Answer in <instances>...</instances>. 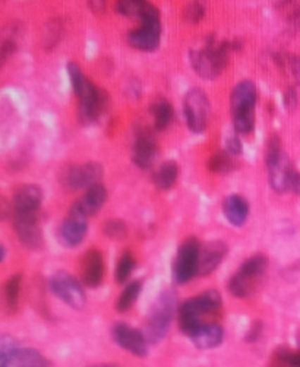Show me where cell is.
<instances>
[{"label":"cell","mask_w":300,"mask_h":367,"mask_svg":"<svg viewBox=\"0 0 300 367\" xmlns=\"http://www.w3.org/2000/svg\"><path fill=\"white\" fill-rule=\"evenodd\" d=\"M115 341L122 347L123 350L132 353L138 357L146 356V338L145 334L139 332L135 328L126 323H118L113 328Z\"/></svg>","instance_id":"obj_13"},{"label":"cell","mask_w":300,"mask_h":367,"mask_svg":"<svg viewBox=\"0 0 300 367\" xmlns=\"http://www.w3.org/2000/svg\"><path fill=\"white\" fill-rule=\"evenodd\" d=\"M116 12L122 16L138 19L139 23H148L160 19L158 9L148 0H118Z\"/></svg>","instance_id":"obj_14"},{"label":"cell","mask_w":300,"mask_h":367,"mask_svg":"<svg viewBox=\"0 0 300 367\" xmlns=\"http://www.w3.org/2000/svg\"><path fill=\"white\" fill-rule=\"evenodd\" d=\"M20 288H21V275L12 277L6 287H5V296L6 301L11 307H15L18 303V297H20Z\"/></svg>","instance_id":"obj_31"},{"label":"cell","mask_w":300,"mask_h":367,"mask_svg":"<svg viewBox=\"0 0 300 367\" xmlns=\"http://www.w3.org/2000/svg\"><path fill=\"white\" fill-rule=\"evenodd\" d=\"M267 266H268V261L265 256L255 255L240 266L237 275L242 277L243 280L249 281L251 284H255V280H258L259 277H262V274L265 273Z\"/></svg>","instance_id":"obj_23"},{"label":"cell","mask_w":300,"mask_h":367,"mask_svg":"<svg viewBox=\"0 0 300 367\" xmlns=\"http://www.w3.org/2000/svg\"><path fill=\"white\" fill-rule=\"evenodd\" d=\"M103 168L97 163H88L84 166H73L63 176V185L69 190H78L84 187H89L96 183H100Z\"/></svg>","instance_id":"obj_11"},{"label":"cell","mask_w":300,"mask_h":367,"mask_svg":"<svg viewBox=\"0 0 300 367\" xmlns=\"http://www.w3.org/2000/svg\"><path fill=\"white\" fill-rule=\"evenodd\" d=\"M106 199H107L106 187L101 183H96V185H92L87 189V193L84 195V198L81 201H78L77 204L89 217V216L97 214L100 208L103 206V204L106 202Z\"/></svg>","instance_id":"obj_21"},{"label":"cell","mask_w":300,"mask_h":367,"mask_svg":"<svg viewBox=\"0 0 300 367\" xmlns=\"http://www.w3.org/2000/svg\"><path fill=\"white\" fill-rule=\"evenodd\" d=\"M135 259L130 256L129 254H125L120 259H119V263H118V268H116V280L119 282H125L127 281V278L130 277V274L134 273L135 269Z\"/></svg>","instance_id":"obj_29"},{"label":"cell","mask_w":300,"mask_h":367,"mask_svg":"<svg viewBox=\"0 0 300 367\" xmlns=\"http://www.w3.org/2000/svg\"><path fill=\"white\" fill-rule=\"evenodd\" d=\"M226 149L227 152L230 154V156H239V154L242 152V142L237 137H232L227 139V144H226Z\"/></svg>","instance_id":"obj_34"},{"label":"cell","mask_w":300,"mask_h":367,"mask_svg":"<svg viewBox=\"0 0 300 367\" xmlns=\"http://www.w3.org/2000/svg\"><path fill=\"white\" fill-rule=\"evenodd\" d=\"M199 252L201 249L196 239H187L180 246L173 265V277L177 282H187L198 274Z\"/></svg>","instance_id":"obj_7"},{"label":"cell","mask_w":300,"mask_h":367,"mask_svg":"<svg viewBox=\"0 0 300 367\" xmlns=\"http://www.w3.org/2000/svg\"><path fill=\"white\" fill-rule=\"evenodd\" d=\"M139 293H141V282H138V281L130 282V284L123 290V293H122L120 297H119V301H118V309H119V311H120V312L129 311V309L132 307L134 303L137 301Z\"/></svg>","instance_id":"obj_27"},{"label":"cell","mask_w":300,"mask_h":367,"mask_svg":"<svg viewBox=\"0 0 300 367\" xmlns=\"http://www.w3.org/2000/svg\"><path fill=\"white\" fill-rule=\"evenodd\" d=\"M265 161L273 189L277 192H285L290 189V182L294 175V170L292 168L289 157L283 152L281 142L277 137H273L267 145Z\"/></svg>","instance_id":"obj_4"},{"label":"cell","mask_w":300,"mask_h":367,"mask_svg":"<svg viewBox=\"0 0 300 367\" xmlns=\"http://www.w3.org/2000/svg\"><path fill=\"white\" fill-rule=\"evenodd\" d=\"M233 43L215 42L214 38L205 42L201 47L191 51V65L204 80H215L229 65Z\"/></svg>","instance_id":"obj_2"},{"label":"cell","mask_w":300,"mask_h":367,"mask_svg":"<svg viewBox=\"0 0 300 367\" xmlns=\"http://www.w3.org/2000/svg\"><path fill=\"white\" fill-rule=\"evenodd\" d=\"M177 176H179L177 164L173 161H167L156 173L154 183L157 185L158 189H163V190L170 189L176 183Z\"/></svg>","instance_id":"obj_26"},{"label":"cell","mask_w":300,"mask_h":367,"mask_svg":"<svg viewBox=\"0 0 300 367\" xmlns=\"http://www.w3.org/2000/svg\"><path fill=\"white\" fill-rule=\"evenodd\" d=\"M157 154V144L149 130L142 129L135 139L134 145V163L139 168H148L153 164Z\"/></svg>","instance_id":"obj_16"},{"label":"cell","mask_w":300,"mask_h":367,"mask_svg":"<svg viewBox=\"0 0 300 367\" xmlns=\"http://www.w3.org/2000/svg\"><path fill=\"white\" fill-rule=\"evenodd\" d=\"M176 309V297L172 293H164L160 296L154 307L149 313L146 328H145V338L148 342H158L164 338L168 326L173 319V313Z\"/></svg>","instance_id":"obj_5"},{"label":"cell","mask_w":300,"mask_h":367,"mask_svg":"<svg viewBox=\"0 0 300 367\" xmlns=\"http://www.w3.org/2000/svg\"><path fill=\"white\" fill-rule=\"evenodd\" d=\"M104 233L111 237V239H116V240H120V239H125L126 235H127V228L125 225V223H122L120 220H111L106 224L104 227Z\"/></svg>","instance_id":"obj_32"},{"label":"cell","mask_w":300,"mask_h":367,"mask_svg":"<svg viewBox=\"0 0 300 367\" xmlns=\"http://www.w3.org/2000/svg\"><path fill=\"white\" fill-rule=\"evenodd\" d=\"M51 292L73 309H82L85 306V293L81 284L66 273L54 274L50 280Z\"/></svg>","instance_id":"obj_9"},{"label":"cell","mask_w":300,"mask_h":367,"mask_svg":"<svg viewBox=\"0 0 300 367\" xmlns=\"http://www.w3.org/2000/svg\"><path fill=\"white\" fill-rule=\"evenodd\" d=\"M104 275V261L99 250H89L82 263V280L88 287H99Z\"/></svg>","instance_id":"obj_18"},{"label":"cell","mask_w":300,"mask_h":367,"mask_svg":"<svg viewBox=\"0 0 300 367\" xmlns=\"http://www.w3.org/2000/svg\"><path fill=\"white\" fill-rule=\"evenodd\" d=\"M299 193H300V190H299Z\"/></svg>","instance_id":"obj_38"},{"label":"cell","mask_w":300,"mask_h":367,"mask_svg":"<svg viewBox=\"0 0 300 367\" xmlns=\"http://www.w3.org/2000/svg\"><path fill=\"white\" fill-rule=\"evenodd\" d=\"M151 114L154 118V126L157 130H164L173 120V107L167 100H156L151 104Z\"/></svg>","instance_id":"obj_24"},{"label":"cell","mask_w":300,"mask_h":367,"mask_svg":"<svg viewBox=\"0 0 300 367\" xmlns=\"http://www.w3.org/2000/svg\"><path fill=\"white\" fill-rule=\"evenodd\" d=\"M72 88L80 99V119L84 125L96 123L108 107L106 91L94 85L77 63L68 65Z\"/></svg>","instance_id":"obj_1"},{"label":"cell","mask_w":300,"mask_h":367,"mask_svg":"<svg viewBox=\"0 0 300 367\" xmlns=\"http://www.w3.org/2000/svg\"><path fill=\"white\" fill-rule=\"evenodd\" d=\"M43 199L42 189L35 185H25L15 193V212H37Z\"/></svg>","instance_id":"obj_17"},{"label":"cell","mask_w":300,"mask_h":367,"mask_svg":"<svg viewBox=\"0 0 300 367\" xmlns=\"http://www.w3.org/2000/svg\"><path fill=\"white\" fill-rule=\"evenodd\" d=\"M233 167L232 163V156L226 151V152H218L215 156L208 161V168L214 173H229Z\"/></svg>","instance_id":"obj_28"},{"label":"cell","mask_w":300,"mask_h":367,"mask_svg":"<svg viewBox=\"0 0 300 367\" xmlns=\"http://www.w3.org/2000/svg\"><path fill=\"white\" fill-rule=\"evenodd\" d=\"M87 218L88 216L81 209V206L78 204H73L59 230V237L63 246L73 247L84 240L88 227Z\"/></svg>","instance_id":"obj_8"},{"label":"cell","mask_w":300,"mask_h":367,"mask_svg":"<svg viewBox=\"0 0 300 367\" xmlns=\"http://www.w3.org/2000/svg\"><path fill=\"white\" fill-rule=\"evenodd\" d=\"M4 258H5V249H4L2 246H0V262L4 261Z\"/></svg>","instance_id":"obj_36"},{"label":"cell","mask_w":300,"mask_h":367,"mask_svg":"<svg viewBox=\"0 0 300 367\" xmlns=\"http://www.w3.org/2000/svg\"><path fill=\"white\" fill-rule=\"evenodd\" d=\"M223 335H224V332L218 325L202 323L199 330L191 337V340L195 342L198 349L210 350V349H214V347H217L218 344H221Z\"/></svg>","instance_id":"obj_20"},{"label":"cell","mask_w":300,"mask_h":367,"mask_svg":"<svg viewBox=\"0 0 300 367\" xmlns=\"http://www.w3.org/2000/svg\"><path fill=\"white\" fill-rule=\"evenodd\" d=\"M224 216L233 225L245 224L249 216V205L240 195H230L223 204Z\"/></svg>","instance_id":"obj_19"},{"label":"cell","mask_w":300,"mask_h":367,"mask_svg":"<svg viewBox=\"0 0 300 367\" xmlns=\"http://www.w3.org/2000/svg\"><path fill=\"white\" fill-rule=\"evenodd\" d=\"M6 367H47L46 359L34 349H18L9 359Z\"/></svg>","instance_id":"obj_22"},{"label":"cell","mask_w":300,"mask_h":367,"mask_svg":"<svg viewBox=\"0 0 300 367\" xmlns=\"http://www.w3.org/2000/svg\"><path fill=\"white\" fill-rule=\"evenodd\" d=\"M18 350V342L12 337H0V367H6L12 354Z\"/></svg>","instance_id":"obj_30"},{"label":"cell","mask_w":300,"mask_h":367,"mask_svg":"<svg viewBox=\"0 0 300 367\" xmlns=\"http://www.w3.org/2000/svg\"><path fill=\"white\" fill-rule=\"evenodd\" d=\"M161 34L163 28L160 19L141 23L139 28L132 30L127 34V43L141 51H154L160 46Z\"/></svg>","instance_id":"obj_10"},{"label":"cell","mask_w":300,"mask_h":367,"mask_svg":"<svg viewBox=\"0 0 300 367\" xmlns=\"http://www.w3.org/2000/svg\"><path fill=\"white\" fill-rule=\"evenodd\" d=\"M94 367H115V366H110V364H101V366H94Z\"/></svg>","instance_id":"obj_37"},{"label":"cell","mask_w":300,"mask_h":367,"mask_svg":"<svg viewBox=\"0 0 300 367\" xmlns=\"http://www.w3.org/2000/svg\"><path fill=\"white\" fill-rule=\"evenodd\" d=\"M285 104L289 110H293L297 106V94L294 89H287L285 94Z\"/></svg>","instance_id":"obj_35"},{"label":"cell","mask_w":300,"mask_h":367,"mask_svg":"<svg viewBox=\"0 0 300 367\" xmlns=\"http://www.w3.org/2000/svg\"><path fill=\"white\" fill-rule=\"evenodd\" d=\"M204 13H205V6L202 4V0H194V2H191L185 9V18L194 24L201 21L204 18Z\"/></svg>","instance_id":"obj_33"},{"label":"cell","mask_w":300,"mask_h":367,"mask_svg":"<svg viewBox=\"0 0 300 367\" xmlns=\"http://www.w3.org/2000/svg\"><path fill=\"white\" fill-rule=\"evenodd\" d=\"M227 254V246L223 242H213L205 246L199 252L198 261V275H208L214 273L217 266L223 262Z\"/></svg>","instance_id":"obj_15"},{"label":"cell","mask_w":300,"mask_h":367,"mask_svg":"<svg viewBox=\"0 0 300 367\" xmlns=\"http://www.w3.org/2000/svg\"><path fill=\"white\" fill-rule=\"evenodd\" d=\"M185 119L189 127L195 133H201L207 127L210 114V100L202 89H191L183 100Z\"/></svg>","instance_id":"obj_6"},{"label":"cell","mask_w":300,"mask_h":367,"mask_svg":"<svg viewBox=\"0 0 300 367\" xmlns=\"http://www.w3.org/2000/svg\"><path fill=\"white\" fill-rule=\"evenodd\" d=\"M232 114L236 132L248 135L255 127V106L258 88L252 81H242L232 91Z\"/></svg>","instance_id":"obj_3"},{"label":"cell","mask_w":300,"mask_h":367,"mask_svg":"<svg viewBox=\"0 0 300 367\" xmlns=\"http://www.w3.org/2000/svg\"><path fill=\"white\" fill-rule=\"evenodd\" d=\"M275 62L278 68L286 73L287 78L300 85V59L294 54H277Z\"/></svg>","instance_id":"obj_25"},{"label":"cell","mask_w":300,"mask_h":367,"mask_svg":"<svg viewBox=\"0 0 300 367\" xmlns=\"http://www.w3.org/2000/svg\"><path fill=\"white\" fill-rule=\"evenodd\" d=\"M15 230L20 240L30 249L42 244V231L37 212H15Z\"/></svg>","instance_id":"obj_12"}]
</instances>
